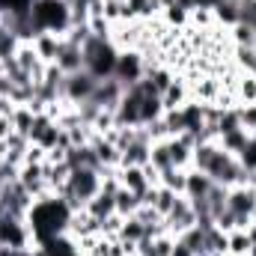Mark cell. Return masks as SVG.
<instances>
[{
    "instance_id": "cb8c5ba5",
    "label": "cell",
    "mask_w": 256,
    "mask_h": 256,
    "mask_svg": "<svg viewBox=\"0 0 256 256\" xmlns=\"http://www.w3.org/2000/svg\"><path fill=\"white\" fill-rule=\"evenodd\" d=\"M161 21H164L167 27H173V30H185V27H188V9L170 3V6L161 9Z\"/></svg>"
},
{
    "instance_id": "f1b7e54d",
    "label": "cell",
    "mask_w": 256,
    "mask_h": 256,
    "mask_svg": "<svg viewBox=\"0 0 256 256\" xmlns=\"http://www.w3.org/2000/svg\"><path fill=\"white\" fill-rule=\"evenodd\" d=\"M18 45H21V39H18L15 33L0 30V60H12L15 51H18Z\"/></svg>"
},
{
    "instance_id": "8992f818",
    "label": "cell",
    "mask_w": 256,
    "mask_h": 256,
    "mask_svg": "<svg viewBox=\"0 0 256 256\" xmlns=\"http://www.w3.org/2000/svg\"><path fill=\"white\" fill-rule=\"evenodd\" d=\"M96 84H98V78H92L86 68H80V72H74V74H66L63 102H66V104H72V108H78L80 102H86V98L92 96Z\"/></svg>"
},
{
    "instance_id": "484cf974",
    "label": "cell",
    "mask_w": 256,
    "mask_h": 256,
    "mask_svg": "<svg viewBox=\"0 0 256 256\" xmlns=\"http://www.w3.org/2000/svg\"><path fill=\"white\" fill-rule=\"evenodd\" d=\"M149 164L161 173V170H170L173 167V158H170V149H167V140H158L152 143V155H149Z\"/></svg>"
},
{
    "instance_id": "7402d4cb",
    "label": "cell",
    "mask_w": 256,
    "mask_h": 256,
    "mask_svg": "<svg viewBox=\"0 0 256 256\" xmlns=\"http://www.w3.org/2000/svg\"><path fill=\"white\" fill-rule=\"evenodd\" d=\"M33 120H36V114H33L27 104H15V110H12V128H15L18 134L30 137V131H33Z\"/></svg>"
},
{
    "instance_id": "603a6c76",
    "label": "cell",
    "mask_w": 256,
    "mask_h": 256,
    "mask_svg": "<svg viewBox=\"0 0 256 256\" xmlns=\"http://www.w3.org/2000/svg\"><path fill=\"white\" fill-rule=\"evenodd\" d=\"M143 202H140V196L137 194H131L128 188H116V214H122V218H131L137 208H140Z\"/></svg>"
},
{
    "instance_id": "d6a6232c",
    "label": "cell",
    "mask_w": 256,
    "mask_h": 256,
    "mask_svg": "<svg viewBox=\"0 0 256 256\" xmlns=\"http://www.w3.org/2000/svg\"><path fill=\"white\" fill-rule=\"evenodd\" d=\"M248 236H250V242L256 244V214L250 218V224H248Z\"/></svg>"
},
{
    "instance_id": "2e32d148",
    "label": "cell",
    "mask_w": 256,
    "mask_h": 256,
    "mask_svg": "<svg viewBox=\"0 0 256 256\" xmlns=\"http://www.w3.org/2000/svg\"><path fill=\"white\" fill-rule=\"evenodd\" d=\"M248 128H230V131H220L218 134V146L224 149V152H230V155H236L244 143H248Z\"/></svg>"
},
{
    "instance_id": "44dd1931",
    "label": "cell",
    "mask_w": 256,
    "mask_h": 256,
    "mask_svg": "<svg viewBox=\"0 0 256 256\" xmlns=\"http://www.w3.org/2000/svg\"><path fill=\"white\" fill-rule=\"evenodd\" d=\"M206 256H226V232L218 226H206Z\"/></svg>"
},
{
    "instance_id": "6da1fadb",
    "label": "cell",
    "mask_w": 256,
    "mask_h": 256,
    "mask_svg": "<svg viewBox=\"0 0 256 256\" xmlns=\"http://www.w3.org/2000/svg\"><path fill=\"white\" fill-rule=\"evenodd\" d=\"M68 218H72V208L66 206L60 196L51 194V196L33 200V206H30V212H27V226H30V232H33L36 248H42V244H48V242L66 236Z\"/></svg>"
},
{
    "instance_id": "277c9868",
    "label": "cell",
    "mask_w": 256,
    "mask_h": 256,
    "mask_svg": "<svg viewBox=\"0 0 256 256\" xmlns=\"http://www.w3.org/2000/svg\"><path fill=\"white\" fill-rule=\"evenodd\" d=\"M116 57H120V48H116L110 39L92 36V39L84 45V68H86L92 78H98V80H104V78L114 74Z\"/></svg>"
},
{
    "instance_id": "4fadbf2b",
    "label": "cell",
    "mask_w": 256,
    "mask_h": 256,
    "mask_svg": "<svg viewBox=\"0 0 256 256\" xmlns=\"http://www.w3.org/2000/svg\"><path fill=\"white\" fill-rule=\"evenodd\" d=\"M116 179H120L122 188H128L131 194H137L140 200H143V194L152 188V182H149V176H146L143 167H120L116 170Z\"/></svg>"
},
{
    "instance_id": "d590c367",
    "label": "cell",
    "mask_w": 256,
    "mask_h": 256,
    "mask_svg": "<svg viewBox=\"0 0 256 256\" xmlns=\"http://www.w3.org/2000/svg\"><path fill=\"white\" fill-rule=\"evenodd\" d=\"M248 256H256V244H250V250H248Z\"/></svg>"
},
{
    "instance_id": "1f68e13d",
    "label": "cell",
    "mask_w": 256,
    "mask_h": 256,
    "mask_svg": "<svg viewBox=\"0 0 256 256\" xmlns=\"http://www.w3.org/2000/svg\"><path fill=\"white\" fill-rule=\"evenodd\" d=\"M170 256H196V254H194L188 244H182V242L176 238V244H173V254H170Z\"/></svg>"
},
{
    "instance_id": "836d02e7",
    "label": "cell",
    "mask_w": 256,
    "mask_h": 256,
    "mask_svg": "<svg viewBox=\"0 0 256 256\" xmlns=\"http://www.w3.org/2000/svg\"><path fill=\"white\" fill-rule=\"evenodd\" d=\"M248 185H250V188H256V167L248 173Z\"/></svg>"
},
{
    "instance_id": "e575fe53",
    "label": "cell",
    "mask_w": 256,
    "mask_h": 256,
    "mask_svg": "<svg viewBox=\"0 0 256 256\" xmlns=\"http://www.w3.org/2000/svg\"><path fill=\"white\" fill-rule=\"evenodd\" d=\"M6 164V143H0V167Z\"/></svg>"
},
{
    "instance_id": "4316f807",
    "label": "cell",
    "mask_w": 256,
    "mask_h": 256,
    "mask_svg": "<svg viewBox=\"0 0 256 256\" xmlns=\"http://www.w3.org/2000/svg\"><path fill=\"white\" fill-rule=\"evenodd\" d=\"M120 238H122V242H131V244H137L140 238H146V224L137 220L134 214L126 218V224H122V230H120Z\"/></svg>"
},
{
    "instance_id": "ba28073f",
    "label": "cell",
    "mask_w": 256,
    "mask_h": 256,
    "mask_svg": "<svg viewBox=\"0 0 256 256\" xmlns=\"http://www.w3.org/2000/svg\"><path fill=\"white\" fill-rule=\"evenodd\" d=\"M226 208L236 218H242L244 224H250V218L256 214V188H250V185L226 188Z\"/></svg>"
},
{
    "instance_id": "5bb4252c",
    "label": "cell",
    "mask_w": 256,
    "mask_h": 256,
    "mask_svg": "<svg viewBox=\"0 0 256 256\" xmlns=\"http://www.w3.org/2000/svg\"><path fill=\"white\" fill-rule=\"evenodd\" d=\"M212 188H214V182H212L202 170L188 167V185H185V196H188L191 202H196V200H206Z\"/></svg>"
},
{
    "instance_id": "83f0119b",
    "label": "cell",
    "mask_w": 256,
    "mask_h": 256,
    "mask_svg": "<svg viewBox=\"0 0 256 256\" xmlns=\"http://www.w3.org/2000/svg\"><path fill=\"white\" fill-rule=\"evenodd\" d=\"M236 158H238V164L244 167V173H250V170L256 167V137H254V134H250V137H248V143L236 152Z\"/></svg>"
},
{
    "instance_id": "ffe728a7",
    "label": "cell",
    "mask_w": 256,
    "mask_h": 256,
    "mask_svg": "<svg viewBox=\"0 0 256 256\" xmlns=\"http://www.w3.org/2000/svg\"><path fill=\"white\" fill-rule=\"evenodd\" d=\"M188 24H194V27L202 30V33H208L212 27H218V21H214V9H212V6H194L191 12H188Z\"/></svg>"
},
{
    "instance_id": "9a60e30c",
    "label": "cell",
    "mask_w": 256,
    "mask_h": 256,
    "mask_svg": "<svg viewBox=\"0 0 256 256\" xmlns=\"http://www.w3.org/2000/svg\"><path fill=\"white\" fill-rule=\"evenodd\" d=\"M60 45H63V36H57V33H36L33 36V48L42 57V63H54L60 54Z\"/></svg>"
},
{
    "instance_id": "5b68a950",
    "label": "cell",
    "mask_w": 256,
    "mask_h": 256,
    "mask_svg": "<svg viewBox=\"0 0 256 256\" xmlns=\"http://www.w3.org/2000/svg\"><path fill=\"white\" fill-rule=\"evenodd\" d=\"M114 78L122 84V86H131V84H137V80H143L146 78V57L140 54V51H120V57H116V66H114Z\"/></svg>"
},
{
    "instance_id": "7a4b0ae2",
    "label": "cell",
    "mask_w": 256,
    "mask_h": 256,
    "mask_svg": "<svg viewBox=\"0 0 256 256\" xmlns=\"http://www.w3.org/2000/svg\"><path fill=\"white\" fill-rule=\"evenodd\" d=\"M27 12H30V24L36 33L66 36L72 27V3L68 0H30Z\"/></svg>"
},
{
    "instance_id": "8fae6325",
    "label": "cell",
    "mask_w": 256,
    "mask_h": 256,
    "mask_svg": "<svg viewBox=\"0 0 256 256\" xmlns=\"http://www.w3.org/2000/svg\"><path fill=\"white\" fill-rule=\"evenodd\" d=\"M188 102H191V84L176 74L173 84L161 92V104H164V110H179V108H185Z\"/></svg>"
},
{
    "instance_id": "30bf717a",
    "label": "cell",
    "mask_w": 256,
    "mask_h": 256,
    "mask_svg": "<svg viewBox=\"0 0 256 256\" xmlns=\"http://www.w3.org/2000/svg\"><path fill=\"white\" fill-rule=\"evenodd\" d=\"M149 155H152V140H149V134L143 128V134L122 149V164L120 167H146L149 164Z\"/></svg>"
},
{
    "instance_id": "3957f363",
    "label": "cell",
    "mask_w": 256,
    "mask_h": 256,
    "mask_svg": "<svg viewBox=\"0 0 256 256\" xmlns=\"http://www.w3.org/2000/svg\"><path fill=\"white\" fill-rule=\"evenodd\" d=\"M102 191V170H92V167H74L66 179L63 191L57 194L72 212H80L86 208V202Z\"/></svg>"
},
{
    "instance_id": "ac0fdd59",
    "label": "cell",
    "mask_w": 256,
    "mask_h": 256,
    "mask_svg": "<svg viewBox=\"0 0 256 256\" xmlns=\"http://www.w3.org/2000/svg\"><path fill=\"white\" fill-rule=\"evenodd\" d=\"M250 236H248V230H232V232H226V256H248L250 250Z\"/></svg>"
},
{
    "instance_id": "9c48e42d",
    "label": "cell",
    "mask_w": 256,
    "mask_h": 256,
    "mask_svg": "<svg viewBox=\"0 0 256 256\" xmlns=\"http://www.w3.org/2000/svg\"><path fill=\"white\" fill-rule=\"evenodd\" d=\"M122 96H126V86L110 74V78H104V80H98V84H96V90H92V96H90L86 102L98 104L102 110H116V108H120V102H122Z\"/></svg>"
},
{
    "instance_id": "d4e9b609",
    "label": "cell",
    "mask_w": 256,
    "mask_h": 256,
    "mask_svg": "<svg viewBox=\"0 0 256 256\" xmlns=\"http://www.w3.org/2000/svg\"><path fill=\"white\" fill-rule=\"evenodd\" d=\"M230 39H232V45H244V48H254V45H256V30L250 27V24L238 21V24H232V27H230Z\"/></svg>"
},
{
    "instance_id": "e0dca14e",
    "label": "cell",
    "mask_w": 256,
    "mask_h": 256,
    "mask_svg": "<svg viewBox=\"0 0 256 256\" xmlns=\"http://www.w3.org/2000/svg\"><path fill=\"white\" fill-rule=\"evenodd\" d=\"M158 185H164V188H170V191H176V194H185V185H188V170H182V167L161 170Z\"/></svg>"
},
{
    "instance_id": "4dcf8cb0",
    "label": "cell",
    "mask_w": 256,
    "mask_h": 256,
    "mask_svg": "<svg viewBox=\"0 0 256 256\" xmlns=\"http://www.w3.org/2000/svg\"><path fill=\"white\" fill-rule=\"evenodd\" d=\"M12 131H15V128H12V116H0V143L9 140Z\"/></svg>"
},
{
    "instance_id": "f546056e",
    "label": "cell",
    "mask_w": 256,
    "mask_h": 256,
    "mask_svg": "<svg viewBox=\"0 0 256 256\" xmlns=\"http://www.w3.org/2000/svg\"><path fill=\"white\" fill-rule=\"evenodd\" d=\"M122 224H126V218L122 214H108L104 220H102V236H108V238H116L120 236V230H122Z\"/></svg>"
},
{
    "instance_id": "7c38bea8",
    "label": "cell",
    "mask_w": 256,
    "mask_h": 256,
    "mask_svg": "<svg viewBox=\"0 0 256 256\" xmlns=\"http://www.w3.org/2000/svg\"><path fill=\"white\" fill-rule=\"evenodd\" d=\"M54 66H57L63 74H74V72H80V68H84V48L74 45V42H68V39L63 36V45H60V54H57Z\"/></svg>"
},
{
    "instance_id": "d6986e66",
    "label": "cell",
    "mask_w": 256,
    "mask_h": 256,
    "mask_svg": "<svg viewBox=\"0 0 256 256\" xmlns=\"http://www.w3.org/2000/svg\"><path fill=\"white\" fill-rule=\"evenodd\" d=\"M236 98L238 104H256V74H238L236 80Z\"/></svg>"
},
{
    "instance_id": "52a82bcc",
    "label": "cell",
    "mask_w": 256,
    "mask_h": 256,
    "mask_svg": "<svg viewBox=\"0 0 256 256\" xmlns=\"http://www.w3.org/2000/svg\"><path fill=\"white\" fill-rule=\"evenodd\" d=\"M164 226H167V232L173 236V238H179L182 232H188L191 226H196V214H194V206L191 200L182 194L179 200H176V206L164 214Z\"/></svg>"
}]
</instances>
